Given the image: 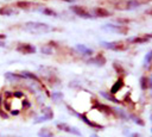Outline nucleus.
<instances>
[{
    "mask_svg": "<svg viewBox=\"0 0 152 137\" xmlns=\"http://www.w3.org/2000/svg\"><path fill=\"white\" fill-rule=\"evenodd\" d=\"M24 30L33 33V35H39V33H48L52 30V27L49 24L42 23V21H27L24 24Z\"/></svg>",
    "mask_w": 152,
    "mask_h": 137,
    "instance_id": "1",
    "label": "nucleus"
},
{
    "mask_svg": "<svg viewBox=\"0 0 152 137\" xmlns=\"http://www.w3.org/2000/svg\"><path fill=\"white\" fill-rule=\"evenodd\" d=\"M32 5H34V4H32L31 1H24V0H20V1L15 2V7L18 10H25V11L26 10H31Z\"/></svg>",
    "mask_w": 152,
    "mask_h": 137,
    "instance_id": "13",
    "label": "nucleus"
},
{
    "mask_svg": "<svg viewBox=\"0 0 152 137\" xmlns=\"http://www.w3.org/2000/svg\"><path fill=\"white\" fill-rule=\"evenodd\" d=\"M140 87L142 89H148L151 87V82H150V79L146 77V76H142L140 77Z\"/></svg>",
    "mask_w": 152,
    "mask_h": 137,
    "instance_id": "19",
    "label": "nucleus"
},
{
    "mask_svg": "<svg viewBox=\"0 0 152 137\" xmlns=\"http://www.w3.org/2000/svg\"><path fill=\"white\" fill-rule=\"evenodd\" d=\"M145 36H146V37H147L148 39H151V38H152V33H146Z\"/></svg>",
    "mask_w": 152,
    "mask_h": 137,
    "instance_id": "31",
    "label": "nucleus"
},
{
    "mask_svg": "<svg viewBox=\"0 0 152 137\" xmlns=\"http://www.w3.org/2000/svg\"><path fill=\"white\" fill-rule=\"evenodd\" d=\"M95 107H96L99 111L104 112V113H107V114H110V113L113 112V110H112L110 107H108V106L104 105V104H100V102H97V100H95Z\"/></svg>",
    "mask_w": 152,
    "mask_h": 137,
    "instance_id": "17",
    "label": "nucleus"
},
{
    "mask_svg": "<svg viewBox=\"0 0 152 137\" xmlns=\"http://www.w3.org/2000/svg\"><path fill=\"white\" fill-rule=\"evenodd\" d=\"M114 21L119 23V25H126V24L131 23V19H127V18H116V19H114Z\"/></svg>",
    "mask_w": 152,
    "mask_h": 137,
    "instance_id": "26",
    "label": "nucleus"
},
{
    "mask_svg": "<svg viewBox=\"0 0 152 137\" xmlns=\"http://www.w3.org/2000/svg\"><path fill=\"white\" fill-rule=\"evenodd\" d=\"M15 50L23 55H32V54H36L37 48L31 43H18V45L15 46Z\"/></svg>",
    "mask_w": 152,
    "mask_h": 137,
    "instance_id": "3",
    "label": "nucleus"
},
{
    "mask_svg": "<svg viewBox=\"0 0 152 137\" xmlns=\"http://www.w3.org/2000/svg\"><path fill=\"white\" fill-rule=\"evenodd\" d=\"M131 137H141V135H139V133H132Z\"/></svg>",
    "mask_w": 152,
    "mask_h": 137,
    "instance_id": "30",
    "label": "nucleus"
},
{
    "mask_svg": "<svg viewBox=\"0 0 152 137\" xmlns=\"http://www.w3.org/2000/svg\"><path fill=\"white\" fill-rule=\"evenodd\" d=\"M102 30L106 31H110V32H116V33H122L126 35L128 32V27L126 25H113V24H106L103 26H101Z\"/></svg>",
    "mask_w": 152,
    "mask_h": 137,
    "instance_id": "4",
    "label": "nucleus"
},
{
    "mask_svg": "<svg viewBox=\"0 0 152 137\" xmlns=\"http://www.w3.org/2000/svg\"><path fill=\"white\" fill-rule=\"evenodd\" d=\"M40 51H42L43 54H45V55H51V54H52V48H51L50 45L45 44V45H43V46L40 48Z\"/></svg>",
    "mask_w": 152,
    "mask_h": 137,
    "instance_id": "23",
    "label": "nucleus"
},
{
    "mask_svg": "<svg viewBox=\"0 0 152 137\" xmlns=\"http://www.w3.org/2000/svg\"><path fill=\"white\" fill-rule=\"evenodd\" d=\"M150 63H152V51H150L148 54H146L145 58H144V66L147 67Z\"/></svg>",
    "mask_w": 152,
    "mask_h": 137,
    "instance_id": "25",
    "label": "nucleus"
},
{
    "mask_svg": "<svg viewBox=\"0 0 152 137\" xmlns=\"http://www.w3.org/2000/svg\"><path fill=\"white\" fill-rule=\"evenodd\" d=\"M100 94H101L102 96L107 98L108 100H110V101L115 102V104H119V102H120V101H119V99H116L115 96H113V94H108V93H104V92H100Z\"/></svg>",
    "mask_w": 152,
    "mask_h": 137,
    "instance_id": "22",
    "label": "nucleus"
},
{
    "mask_svg": "<svg viewBox=\"0 0 152 137\" xmlns=\"http://www.w3.org/2000/svg\"><path fill=\"white\" fill-rule=\"evenodd\" d=\"M19 13V10L17 7L13 6H2L0 7V15H5V17H11V15H15Z\"/></svg>",
    "mask_w": 152,
    "mask_h": 137,
    "instance_id": "8",
    "label": "nucleus"
},
{
    "mask_svg": "<svg viewBox=\"0 0 152 137\" xmlns=\"http://www.w3.org/2000/svg\"><path fill=\"white\" fill-rule=\"evenodd\" d=\"M141 5V2L140 1H138V0H127L126 2H125V10H134V8H138L139 6Z\"/></svg>",
    "mask_w": 152,
    "mask_h": 137,
    "instance_id": "16",
    "label": "nucleus"
},
{
    "mask_svg": "<svg viewBox=\"0 0 152 137\" xmlns=\"http://www.w3.org/2000/svg\"><path fill=\"white\" fill-rule=\"evenodd\" d=\"M122 86H124V79H122V77H119V79H118V81H116V82H114V85L112 86V88H110V92H109V93L114 95L115 93H118V92L122 88Z\"/></svg>",
    "mask_w": 152,
    "mask_h": 137,
    "instance_id": "12",
    "label": "nucleus"
},
{
    "mask_svg": "<svg viewBox=\"0 0 152 137\" xmlns=\"http://www.w3.org/2000/svg\"><path fill=\"white\" fill-rule=\"evenodd\" d=\"M148 41L150 39L145 35H142V36H135V37H129L127 39V42L128 43H132V44H144V43H147Z\"/></svg>",
    "mask_w": 152,
    "mask_h": 137,
    "instance_id": "10",
    "label": "nucleus"
},
{
    "mask_svg": "<svg viewBox=\"0 0 152 137\" xmlns=\"http://www.w3.org/2000/svg\"><path fill=\"white\" fill-rule=\"evenodd\" d=\"M101 45L106 49L114 50V51H124V50H127L128 48V45L125 44L124 42H102Z\"/></svg>",
    "mask_w": 152,
    "mask_h": 137,
    "instance_id": "2",
    "label": "nucleus"
},
{
    "mask_svg": "<svg viewBox=\"0 0 152 137\" xmlns=\"http://www.w3.org/2000/svg\"><path fill=\"white\" fill-rule=\"evenodd\" d=\"M88 63H89V64H95V66H97V67H102V66L106 64V57H104L102 54H97L95 57L88 60Z\"/></svg>",
    "mask_w": 152,
    "mask_h": 137,
    "instance_id": "9",
    "label": "nucleus"
},
{
    "mask_svg": "<svg viewBox=\"0 0 152 137\" xmlns=\"http://www.w3.org/2000/svg\"><path fill=\"white\" fill-rule=\"evenodd\" d=\"M57 129L61 130V131H64V132H69V133H72V135H77V136H81L82 133L78 131V129L74 127V126H70L69 124H65V123H58L56 124Z\"/></svg>",
    "mask_w": 152,
    "mask_h": 137,
    "instance_id": "7",
    "label": "nucleus"
},
{
    "mask_svg": "<svg viewBox=\"0 0 152 137\" xmlns=\"http://www.w3.org/2000/svg\"><path fill=\"white\" fill-rule=\"evenodd\" d=\"M51 99H52L55 102H57L58 100H62V99H63V94H62L61 92H55V93H52Z\"/></svg>",
    "mask_w": 152,
    "mask_h": 137,
    "instance_id": "24",
    "label": "nucleus"
},
{
    "mask_svg": "<svg viewBox=\"0 0 152 137\" xmlns=\"http://www.w3.org/2000/svg\"><path fill=\"white\" fill-rule=\"evenodd\" d=\"M113 68H115V70L118 71V74H122V73H125V70H124V68L118 63V62H115V63H113Z\"/></svg>",
    "mask_w": 152,
    "mask_h": 137,
    "instance_id": "27",
    "label": "nucleus"
},
{
    "mask_svg": "<svg viewBox=\"0 0 152 137\" xmlns=\"http://www.w3.org/2000/svg\"><path fill=\"white\" fill-rule=\"evenodd\" d=\"M94 14L96 17H99V18H107V17L110 15L109 11H107V10H104L102 7H95L94 8Z\"/></svg>",
    "mask_w": 152,
    "mask_h": 137,
    "instance_id": "14",
    "label": "nucleus"
},
{
    "mask_svg": "<svg viewBox=\"0 0 152 137\" xmlns=\"http://www.w3.org/2000/svg\"><path fill=\"white\" fill-rule=\"evenodd\" d=\"M40 11H42V13L45 14V15H49V17H57V12L53 11V10H51V8H49V7H44V8H42Z\"/></svg>",
    "mask_w": 152,
    "mask_h": 137,
    "instance_id": "21",
    "label": "nucleus"
},
{
    "mask_svg": "<svg viewBox=\"0 0 152 137\" xmlns=\"http://www.w3.org/2000/svg\"><path fill=\"white\" fill-rule=\"evenodd\" d=\"M42 116H44L45 118H46V120H51L52 118H53V111H52V108L51 107H44L43 108V111H42Z\"/></svg>",
    "mask_w": 152,
    "mask_h": 137,
    "instance_id": "18",
    "label": "nucleus"
},
{
    "mask_svg": "<svg viewBox=\"0 0 152 137\" xmlns=\"http://www.w3.org/2000/svg\"><path fill=\"white\" fill-rule=\"evenodd\" d=\"M63 1H66V2H74L75 0H63Z\"/></svg>",
    "mask_w": 152,
    "mask_h": 137,
    "instance_id": "32",
    "label": "nucleus"
},
{
    "mask_svg": "<svg viewBox=\"0 0 152 137\" xmlns=\"http://www.w3.org/2000/svg\"><path fill=\"white\" fill-rule=\"evenodd\" d=\"M6 38V35L5 33H0V41H4Z\"/></svg>",
    "mask_w": 152,
    "mask_h": 137,
    "instance_id": "29",
    "label": "nucleus"
},
{
    "mask_svg": "<svg viewBox=\"0 0 152 137\" xmlns=\"http://www.w3.org/2000/svg\"><path fill=\"white\" fill-rule=\"evenodd\" d=\"M131 118L133 119V122H134L135 124H138V125H140V126H144V122H142L140 118H138L137 116H134V114H131Z\"/></svg>",
    "mask_w": 152,
    "mask_h": 137,
    "instance_id": "28",
    "label": "nucleus"
},
{
    "mask_svg": "<svg viewBox=\"0 0 152 137\" xmlns=\"http://www.w3.org/2000/svg\"><path fill=\"white\" fill-rule=\"evenodd\" d=\"M90 137H99V136H96V135H91Z\"/></svg>",
    "mask_w": 152,
    "mask_h": 137,
    "instance_id": "33",
    "label": "nucleus"
},
{
    "mask_svg": "<svg viewBox=\"0 0 152 137\" xmlns=\"http://www.w3.org/2000/svg\"><path fill=\"white\" fill-rule=\"evenodd\" d=\"M37 135L39 137H55L53 132H51V130H49V129H40V131Z\"/></svg>",
    "mask_w": 152,
    "mask_h": 137,
    "instance_id": "20",
    "label": "nucleus"
},
{
    "mask_svg": "<svg viewBox=\"0 0 152 137\" xmlns=\"http://www.w3.org/2000/svg\"><path fill=\"white\" fill-rule=\"evenodd\" d=\"M5 79L10 80V81H17V80H23L25 79L21 74H17V73H12V71H7L5 74Z\"/></svg>",
    "mask_w": 152,
    "mask_h": 137,
    "instance_id": "15",
    "label": "nucleus"
},
{
    "mask_svg": "<svg viewBox=\"0 0 152 137\" xmlns=\"http://www.w3.org/2000/svg\"><path fill=\"white\" fill-rule=\"evenodd\" d=\"M68 108L70 110V112H71V113H74L75 116H77V117H78V118H80V119H81L83 123H86V124H87V125H89L90 127H95V129H102V127H103L102 125H100V124H97V123H95V122H91V120H90V119H89V118H88L86 114L74 112V111L71 110V107H70V106H68Z\"/></svg>",
    "mask_w": 152,
    "mask_h": 137,
    "instance_id": "6",
    "label": "nucleus"
},
{
    "mask_svg": "<svg viewBox=\"0 0 152 137\" xmlns=\"http://www.w3.org/2000/svg\"><path fill=\"white\" fill-rule=\"evenodd\" d=\"M151 132H152V129H151Z\"/></svg>",
    "mask_w": 152,
    "mask_h": 137,
    "instance_id": "34",
    "label": "nucleus"
},
{
    "mask_svg": "<svg viewBox=\"0 0 152 137\" xmlns=\"http://www.w3.org/2000/svg\"><path fill=\"white\" fill-rule=\"evenodd\" d=\"M70 11L74 12L76 15H78V17H81V18H84V19H91V18H93V15H91L88 11H86L84 7L78 6V5L70 6Z\"/></svg>",
    "mask_w": 152,
    "mask_h": 137,
    "instance_id": "5",
    "label": "nucleus"
},
{
    "mask_svg": "<svg viewBox=\"0 0 152 137\" xmlns=\"http://www.w3.org/2000/svg\"><path fill=\"white\" fill-rule=\"evenodd\" d=\"M75 49H76V50H78V51H80V54L86 55V56H91V55L94 54L93 49H90V48H88V46H86V45H83V44H76Z\"/></svg>",
    "mask_w": 152,
    "mask_h": 137,
    "instance_id": "11",
    "label": "nucleus"
}]
</instances>
